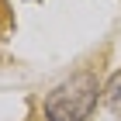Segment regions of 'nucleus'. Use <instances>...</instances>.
<instances>
[{"label":"nucleus","mask_w":121,"mask_h":121,"mask_svg":"<svg viewBox=\"0 0 121 121\" xmlns=\"http://www.w3.org/2000/svg\"><path fill=\"white\" fill-rule=\"evenodd\" d=\"M104 100H107V107H111V111H121V73H114V80L107 83Z\"/></svg>","instance_id":"nucleus-2"},{"label":"nucleus","mask_w":121,"mask_h":121,"mask_svg":"<svg viewBox=\"0 0 121 121\" xmlns=\"http://www.w3.org/2000/svg\"><path fill=\"white\" fill-rule=\"evenodd\" d=\"M93 104H97V76L93 73H76L48 93L45 118L48 121H86Z\"/></svg>","instance_id":"nucleus-1"}]
</instances>
